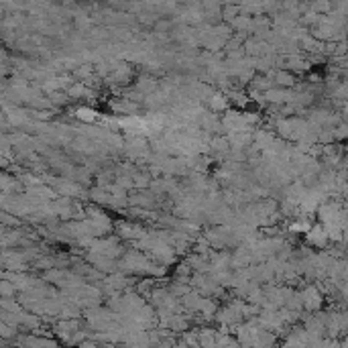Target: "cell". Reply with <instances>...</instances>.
<instances>
[{"label": "cell", "mask_w": 348, "mask_h": 348, "mask_svg": "<svg viewBox=\"0 0 348 348\" xmlns=\"http://www.w3.org/2000/svg\"><path fill=\"white\" fill-rule=\"evenodd\" d=\"M210 106L214 112L224 110V108H228V98H224V94H214V96H210Z\"/></svg>", "instance_id": "2"}, {"label": "cell", "mask_w": 348, "mask_h": 348, "mask_svg": "<svg viewBox=\"0 0 348 348\" xmlns=\"http://www.w3.org/2000/svg\"><path fill=\"white\" fill-rule=\"evenodd\" d=\"M73 116L77 120H82V122H96L98 118H100V114L92 108V106H77L75 110H73Z\"/></svg>", "instance_id": "1"}]
</instances>
